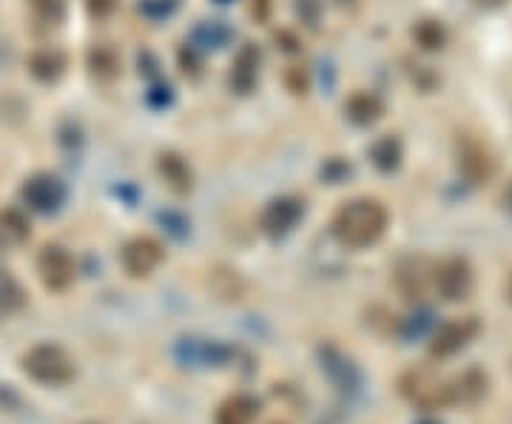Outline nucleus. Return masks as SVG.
<instances>
[{
  "mask_svg": "<svg viewBox=\"0 0 512 424\" xmlns=\"http://www.w3.org/2000/svg\"><path fill=\"white\" fill-rule=\"evenodd\" d=\"M345 111H348V117L356 126H373V123L384 114V103L379 94L356 92L348 103H345Z\"/></svg>",
  "mask_w": 512,
  "mask_h": 424,
  "instance_id": "obj_14",
  "label": "nucleus"
},
{
  "mask_svg": "<svg viewBox=\"0 0 512 424\" xmlns=\"http://www.w3.org/2000/svg\"><path fill=\"white\" fill-rule=\"evenodd\" d=\"M413 37H416V43H419L421 49H427V52H436V49H441L447 43V32H444V26H441L439 20H421L419 26L413 29Z\"/></svg>",
  "mask_w": 512,
  "mask_h": 424,
  "instance_id": "obj_21",
  "label": "nucleus"
},
{
  "mask_svg": "<svg viewBox=\"0 0 512 424\" xmlns=\"http://www.w3.org/2000/svg\"><path fill=\"white\" fill-rule=\"evenodd\" d=\"M478 333V319L476 316H461V319H450L436 328L433 339H430V353L436 359H447L453 353L464 351Z\"/></svg>",
  "mask_w": 512,
  "mask_h": 424,
  "instance_id": "obj_7",
  "label": "nucleus"
},
{
  "mask_svg": "<svg viewBox=\"0 0 512 424\" xmlns=\"http://www.w3.org/2000/svg\"><path fill=\"white\" fill-rule=\"evenodd\" d=\"M23 302H26V294H23L18 279L0 268V319L18 314L20 308H23Z\"/></svg>",
  "mask_w": 512,
  "mask_h": 424,
  "instance_id": "obj_17",
  "label": "nucleus"
},
{
  "mask_svg": "<svg viewBox=\"0 0 512 424\" xmlns=\"http://www.w3.org/2000/svg\"><path fill=\"white\" fill-rule=\"evenodd\" d=\"M37 274L49 291H66L77 277V265L63 245H46L37 257Z\"/></svg>",
  "mask_w": 512,
  "mask_h": 424,
  "instance_id": "obj_6",
  "label": "nucleus"
},
{
  "mask_svg": "<svg viewBox=\"0 0 512 424\" xmlns=\"http://www.w3.org/2000/svg\"><path fill=\"white\" fill-rule=\"evenodd\" d=\"M29 72L35 74L40 83H55L57 77L66 72V57L57 49H40L29 57Z\"/></svg>",
  "mask_w": 512,
  "mask_h": 424,
  "instance_id": "obj_16",
  "label": "nucleus"
},
{
  "mask_svg": "<svg viewBox=\"0 0 512 424\" xmlns=\"http://www.w3.org/2000/svg\"><path fill=\"white\" fill-rule=\"evenodd\" d=\"M26 6H29V12H32V18L37 23H43V26H60L63 18H66L69 0H26Z\"/></svg>",
  "mask_w": 512,
  "mask_h": 424,
  "instance_id": "obj_19",
  "label": "nucleus"
},
{
  "mask_svg": "<svg viewBox=\"0 0 512 424\" xmlns=\"http://www.w3.org/2000/svg\"><path fill=\"white\" fill-rule=\"evenodd\" d=\"M487 390V376L481 370H467L447 382V405H473Z\"/></svg>",
  "mask_w": 512,
  "mask_h": 424,
  "instance_id": "obj_12",
  "label": "nucleus"
},
{
  "mask_svg": "<svg viewBox=\"0 0 512 424\" xmlns=\"http://www.w3.org/2000/svg\"><path fill=\"white\" fill-rule=\"evenodd\" d=\"M20 368L29 379H35L37 385H46V388H63L77 376V365L69 351L55 342H40L35 348H29L20 359Z\"/></svg>",
  "mask_w": 512,
  "mask_h": 424,
  "instance_id": "obj_2",
  "label": "nucleus"
},
{
  "mask_svg": "<svg viewBox=\"0 0 512 424\" xmlns=\"http://www.w3.org/2000/svg\"><path fill=\"white\" fill-rule=\"evenodd\" d=\"M402 393L424 410L447 407V382H441L430 370H410L402 379Z\"/></svg>",
  "mask_w": 512,
  "mask_h": 424,
  "instance_id": "obj_9",
  "label": "nucleus"
},
{
  "mask_svg": "<svg viewBox=\"0 0 512 424\" xmlns=\"http://www.w3.org/2000/svg\"><path fill=\"white\" fill-rule=\"evenodd\" d=\"M86 3H89V12H92L94 18H106L117 6V0H86Z\"/></svg>",
  "mask_w": 512,
  "mask_h": 424,
  "instance_id": "obj_24",
  "label": "nucleus"
},
{
  "mask_svg": "<svg viewBox=\"0 0 512 424\" xmlns=\"http://www.w3.org/2000/svg\"><path fill=\"white\" fill-rule=\"evenodd\" d=\"M163 257V245L154 240V237H134V240H128L126 245H123V251H120V262H123L126 274L137 279L154 274V271L160 268Z\"/></svg>",
  "mask_w": 512,
  "mask_h": 424,
  "instance_id": "obj_8",
  "label": "nucleus"
},
{
  "mask_svg": "<svg viewBox=\"0 0 512 424\" xmlns=\"http://www.w3.org/2000/svg\"><path fill=\"white\" fill-rule=\"evenodd\" d=\"M370 157H373V163L382 168V171H393V168L399 166L402 148H399V143H396L393 137H384V140H379V143L373 146Z\"/></svg>",
  "mask_w": 512,
  "mask_h": 424,
  "instance_id": "obj_22",
  "label": "nucleus"
},
{
  "mask_svg": "<svg viewBox=\"0 0 512 424\" xmlns=\"http://www.w3.org/2000/svg\"><path fill=\"white\" fill-rule=\"evenodd\" d=\"M20 200L35 214H55V211H60V205L66 203V185L60 183V177H55V174L40 171V174H32L23 180Z\"/></svg>",
  "mask_w": 512,
  "mask_h": 424,
  "instance_id": "obj_3",
  "label": "nucleus"
},
{
  "mask_svg": "<svg viewBox=\"0 0 512 424\" xmlns=\"http://www.w3.org/2000/svg\"><path fill=\"white\" fill-rule=\"evenodd\" d=\"M256 416H259V399L239 393V396H231L228 402H222L214 424H254Z\"/></svg>",
  "mask_w": 512,
  "mask_h": 424,
  "instance_id": "obj_13",
  "label": "nucleus"
},
{
  "mask_svg": "<svg viewBox=\"0 0 512 424\" xmlns=\"http://www.w3.org/2000/svg\"><path fill=\"white\" fill-rule=\"evenodd\" d=\"M302 217H305V203L299 197H293V194H282V197H274L271 203L262 208L259 225L271 240H282L299 225Z\"/></svg>",
  "mask_w": 512,
  "mask_h": 424,
  "instance_id": "obj_5",
  "label": "nucleus"
},
{
  "mask_svg": "<svg viewBox=\"0 0 512 424\" xmlns=\"http://www.w3.org/2000/svg\"><path fill=\"white\" fill-rule=\"evenodd\" d=\"M387 225H390V214L382 200H376V197L348 200L333 214V222H330L336 242L350 251H362V248L376 245L384 237Z\"/></svg>",
  "mask_w": 512,
  "mask_h": 424,
  "instance_id": "obj_1",
  "label": "nucleus"
},
{
  "mask_svg": "<svg viewBox=\"0 0 512 424\" xmlns=\"http://www.w3.org/2000/svg\"><path fill=\"white\" fill-rule=\"evenodd\" d=\"M160 171H163L165 183L171 185L177 194H185L191 188V168L185 166L183 157L177 154H163L160 157Z\"/></svg>",
  "mask_w": 512,
  "mask_h": 424,
  "instance_id": "obj_18",
  "label": "nucleus"
},
{
  "mask_svg": "<svg viewBox=\"0 0 512 424\" xmlns=\"http://www.w3.org/2000/svg\"><path fill=\"white\" fill-rule=\"evenodd\" d=\"M89 66H92L94 74H100V77H114L117 69H120V63H117V57L111 52L109 46H94L92 55H89Z\"/></svg>",
  "mask_w": 512,
  "mask_h": 424,
  "instance_id": "obj_23",
  "label": "nucleus"
},
{
  "mask_svg": "<svg viewBox=\"0 0 512 424\" xmlns=\"http://www.w3.org/2000/svg\"><path fill=\"white\" fill-rule=\"evenodd\" d=\"M458 168H461V174H464L470 183L481 185L493 177L495 163L493 157H490V151L484 146H478V143H464V146L458 148Z\"/></svg>",
  "mask_w": 512,
  "mask_h": 424,
  "instance_id": "obj_11",
  "label": "nucleus"
},
{
  "mask_svg": "<svg viewBox=\"0 0 512 424\" xmlns=\"http://www.w3.org/2000/svg\"><path fill=\"white\" fill-rule=\"evenodd\" d=\"M259 77V52L254 46H245L239 49V55L234 57V66H231V86H237L239 92H251Z\"/></svg>",
  "mask_w": 512,
  "mask_h": 424,
  "instance_id": "obj_15",
  "label": "nucleus"
},
{
  "mask_svg": "<svg viewBox=\"0 0 512 424\" xmlns=\"http://www.w3.org/2000/svg\"><path fill=\"white\" fill-rule=\"evenodd\" d=\"M473 268L464 257H447L436 262V271H433V291L447 299V302H458V299H467L473 291Z\"/></svg>",
  "mask_w": 512,
  "mask_h": 424,
  "instance_id": "obj_4",
  "label": "nucleus"
},
{
  "mask_svg": "<svg viewBox=\"0 0 512 424\" xmlns=\"http://www.w3.org/2000/svg\"><path fill=\"white\" fill-rule=\"evenodd\" d=\"M0 245H3V234H0Z\"/></svg>",
  "mask_w": 512,
  "mask_h": 424,
  "instance_id": "obj_27",
  "label": "nucleus"
},
{
  "mask_svg": "<svg viewBox=\"0 0 512 424\" xmlns=\"http://www.w3.org/2000/svg\"><path fill=\"white\" fill-rule=\"evenodd\" d=\"M476 6H481V9H498V6H504L507 0H473Z\"/></svg>",
  "mask_w": 512,
  "mask_h": 424,
  "instance_id": "obj_25",
  "label": "nucleus"
},
{
  "mask_svg": "<svg viewBox=\"0 0 512 424\" xmlns=\"http://www.w3.org/2000/svg\"><path fill=\"white\" fill-rule=\"evenodd\" d=\"M433 271H436V262H430V259H404L402 265H399V271H396V285H399L404 299L419 302L427 294H433Z\"/></svg>",
  "mask_w": 512,
  "mask_h": 424,
  "instance_id": "obj_10",
  "label": "nucleus"
},
{
  "mask_svg": "<svg viewBox=\"0 0 512 424\" xmlns=\"http://www.w3.org/2000/svg\"><path fill=\"white\" fill-rule=\"evenodd\" d=\"M0 234L6 242H23L29 237V220L23 217V211L9 208L0 214Z\"/></svg>",
  "mask_w": 512,
  "mask_h": 424,
  "instance_id": "obj_20",
  "label": "nucleus"
},
{
  "mask_svg": "<svg viewBox=\"0 0 512 424\" xmlns=\"http://www.w3.org/2000/svg\"><path fill=\"white\" fill-rule=\"evenodd\" d=\"M510 299H512V279H510Z\"/></svg>",
  "mask_w": 512,
  "mask_h": 424,
  "instance_id": "obj_26",
  "label": "nucleus"
}]
</instances>
